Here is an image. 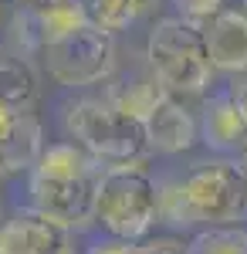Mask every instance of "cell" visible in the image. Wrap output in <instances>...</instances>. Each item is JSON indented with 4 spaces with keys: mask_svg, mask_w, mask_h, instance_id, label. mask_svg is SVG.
I'll return each mask as SVG.
<instances>
[{
    "mask_svg": "<svg viewBox=\"0 0 247 254\" xmlns=\"http://www.w3.org/2000/svg\"><path fill=\"white\" fill-rule=\"evenodd\" d=\"M244 217L247 173L230 156L193 163L180 180L163 183V220L173 227H227Z\"/></svg>",
    "mask_w": 247,
    "mask_h": 254,
    "instance_id": "1",
    "label": "cell"
},
{
    "mask_svg": "<svg viewBox=\"0 0 247 254\" xmlns=\"http://www.w3.org/2000/svg\"><path fill=\"white\" fill-rule=\"evenodd\" d=\"M102 163L88 156L75 142H51L38 159V166L31 170V210L48 220H55L58 227L85 231L95 224V190Z\"/></svg>",
    "mask_w": 247,
    "mask_h": 254,
    "instance_id": "2",
    "label": "cell"
},
{
    "mask_svg": "<svg viewBox=\"0 0 247 254\" xmlns=\"http://www.w3.org/2000/svg\"><path fill=\"white\" fill-rule=\"evenodd\" d=\"M163 220V183L142 163L102 166L95 190V224L115 241L139 244Z\"/></svg>",
    "mask_w": 247,
    "mask_h": 254,
    "instance_id": "3",
    "label": "cell"
},
{
    "mask_svg": "<svg viewBox=\"0 0 247 254\" xmlns=\"http://www.w3.org/2000/svg\"><path fill=\"white\" fill-rule=\"evenodd\" d=\"M64 132L95 163H142L149 153L142 119L129 116L109 98H75L64 105Z\"/></svg>",
    "mask_w": 247,
    "mask_h": 254,
    "instance_id": "4",
    "label": "cell"
},
{
    "mask_svg": "<svg viewBox=\"0 0 247 254\" xmlns=\"http://www.w3.org/2000/svg\"><path fill=\"white\" fill-rule=\"evenodd\" d=\"M149 75L173 98L203 95L213 81V64L207 55L203 31L180 17H163L146 38Z\"/></svg>",
    "mask_w": 247,
    "mask_h": 254,
    "instance_id": "5",
    "label": "cell"
},
{
    "mask_svg": "<svg viewBox=\"0 0 247 254\" xmlns=\"http://www.w3.org/2000/svg\"><path fill=\"white\" fill-rule=\"evenodd\" d=\"M38 58L51 81L64 88H88L115 71V38L98 31L95 24H85L68 38L44 44Z\"/></svg>",
    "mask_w": 247,
    "mask_h": 254,
    "instance_id": "6",
    "label": "cell"
},
{
    "mask_svg": "<svg viewBox=\"0 0 247 254\" xmlns=\"http://www.w3.org/2000/svg\"><path fill=\"white\" fill-rule=\"evenodd\" d=\"M142 129H146L149 153H159V156L190 153L193 146L200 142V122H196V116L173 95H163L146 112Z\"/></svg>",
    "mask_w": 247,
    "mask_h": 254,
    "instance_id": "7",
    "label": "cell"
},
{
    "mask_svg": "<svg viewBox=\"0 0 247 254\" xmlns=\"http://www.w3.org/2000/svg\"><path fill=\"white\" fill-rule=\"evenodd\" d=\"M44 126L34 112H14L0 105V166L7 173H31L44 156Z\"/></svg>",
    "mask_w": 247,
    "mask_h": 254,
    "instance_id": "8",
    "label": "cell"
},
{
    "mask_svg": "<svg viewBox=\"0 0 247 254\" xmlns=\"http://www.w3.org/2000/svg\"><path fill=\"white\" fill-rule=\"evenodd\" d=\"M71 251L68 231L58 227L55 220L20 210L10 220L0 224V254H64Z\"/></svg>",
    "mask_w": 247,
    "mask_h": 254,
    "instance_id": "9",
    "label": "cell"
},
{
    "mask_svg": "<svg viewBox=\"0 0 247 254\" xmlns=\"http://www.w3.org/2000/svg\"><path fill=\"white\" fill-rule=\"evenodd\" d=\"M203 41H207V55L213 71L224 75H247V14L224 7L217 17L203 27Z\"/></svg>",
    "mask_w": 247,
    "mask_h": 254,
    "instance_id": "10",
    "label": "cell"
},
{
    "mask_svg": "<svg viewBox=\"0 0 247 254\" xmlns=\"http://www.w3.org/2000/svg\"><path fill=\"white\" fill-rule=\"evenodd\" d=\"M200 142L213 149V153H241L247 142V126L241 112H237V105H234V98L230 92H220V95L207 98V105H203V112H200Z\"/></svg>",
    "mask_w": 247,
    "mask_h": 254,
    "instance_id": "11",
    "label": "cell"
},
{
    "mask_svg": "<svg viewBox=\"0 0 247 254\" xmlns=\"http://www.w3.org/2000/svg\"><path fill=\"white\" fill-rule=\"evenodd\" d=\"M41 98L38 71L27 58L0 48V105L14 112H34Z\"/></svg>",
    "mask_w": 247,
    "mask_h": 254,
    "instance_id": "12",
    "label": "cell"
},
{
    "mask_svg": "<svg viewBox=\"0 0 247 254\" xmlns=\"http://www.w3.org/2000/svg\"><path fill=\"white\" fill-rule=\"evenodd\" d=\"M24 14H27V10H24ZM31 24H34L38 44L44 48V44H55V41L68 38L71 31L85 27V24H92V20H88V7H85V0H68V3H61V7L31 14ZM38 55H41V51H38Z\"/></svg>",
    "mask_w": 247,
    "mask_h": 254,
    "instance_id": "13",
    "label": "cell"
},
{
    "mask_svg": "<svg viewBox=\"0 0 247 254\" xmlns=\"http://www.w3.org/2000/svg\"><path fill=\"white\" fill-rule=\"evenodd\" d=\"M186 254H247V227H203L186 241Z\"/></svg>",
    "mask_w": 247,
    "mask_h": 254,
    "instance_id": "14",
    "label": "cell"
},
{
    "mask_svg": "<svg viewBox=\"0 0 247 254\" xmlns=\"http://www.w3.org/2000/svg\"><path fill=\"white\" fill-rule=\"evenodd\" d=\"M85 7H88V20L98 31L112 34V38L119 31H129L135 20L142 17V10L132 0H85Z\"/></svg>",
    "mask_w": 247,
    "mask_h": 254,
    "instance_id": "15",
    "label": "cell"
},
{
    "mask_svg": "<svg viewBox=\"0 0 247 254\" xmlns=\"http://www.w3.org/2000/svg\"><path fill=\"white\" fill-rule=\"evenodd\" d=\"M173 7H176V17L180 20H186V24L203 31L210 20L224 10V0H173Z\"/></svg>",
    "mask_w": 247,
    "mask_h": 254,
    "instance_id": "16",
    "label": "cell"
},
{
    "mask_svg": "<svg viewBox=\"0 0 247 254\" xmlns=\"http://www.w3.org/2000/svg\"><path fill=\"white\" fill-rule=\"evenodd\" d=\"M139 248H142V254H186V241H180V237H149Z\"/></svg>",
    "mask_w": 247,
    "mask_h": 254,
    "instance_id": "17",
    "label": "cell"
},
{
    "mask_svg": "<svg viewBox=\"0 0 247 254\" xmlns=\"http://www.w3.org/2000/svg\"><path fill=\"white\" fill-rule=\"evenodd\" d=\"M88 254H142V248L132 244V241H115V237H109V241H95L88 248Z\"/></svg>",
    "mask_w": 247,
    "mask_h": 254,
    "instance_id": "18",
    "label": "cell"
},
{
    "mask_svg": "<svg viewBox=\"0 0 247 254\" xmlns=\"http://www.w3.org/2000/svg\"><path fill=\"white\" fill-rule=\"evenodd\" d=\"M227 92H230V98H234V105H237V112H241V119H244V126H247V78L234 81Z\"/></svg>",
    "mask_w": 247,
    "mask_h": 254,
    "instance_id": "19",
    "label": "cell"
},
{
    "mask_svg": "<svg viewBox=\"0 0 247 254\" xmlns=\"http://www.w3.org/2000/svg\"><path fill=\"white\" fill-rule=\"evenodd\" d=\"M68 0H17V10H27V14H41V10H51V7H61Z\"/></svg>",
    "mask_w": 247,
    "mask_h": 254,
    "instance_id": "20",
    "label": "cell"
},
{
    "mask_svg": "<svg viewBox=\"0 0 247 254\" xmlns=\"http://www.w3.org/2000/svg\"><path fill=\"white\" fill-rule=\"evenodd\" d=\"M132 3L139 7V10H142V14H146V10H152V7H159L163 0H132Z\"/></svg>",
    "mask_w": 247,
    "mask_h": 254,
    "instance_id": "21",
    "label": "cell"
},
{
    "mask_svg": "<svg viewBox=\"0 0 247 254\" xmlns=\"http://www.w3.org/2000/svg\"><path fill=\"white\" fill-rule=\"evenodd\" d=\"M237 163H241V166H244V173H247V142H244V149H241V153H237Z\"/></svg>",
    "mask_w": 247,
    "mask_h": 254,
    "instance_id": "22",
    "label": "cell"
},
{
    "mask_svg": "<svg viewBox=\"0 0 247 254\" xmlns=\"http://www.w3.org/2000/svg\"><path fill=\"white\" fill-rule=\"evenodd\" d=\"M244 14H247V0H244Z\"/></svg>",
    "mask_w": 247,
    "mask_h": 254,
    "instance_id": "23",
    "label": "cell"
},
{
    "mask_svg": "<svg viewBox=\"0 0 247 254\" xmlns=\"http://www.w3.org/2000/svg\"><path fill=\"white\" fill-rule=\"evenodd\" d=\"M64 254H75V251H64Z\"/></svg>",
    "mask_w": 247,
    "mask_h": 254,
    "instance_id": "24",
    "label": "cell"
}]
</instances>
